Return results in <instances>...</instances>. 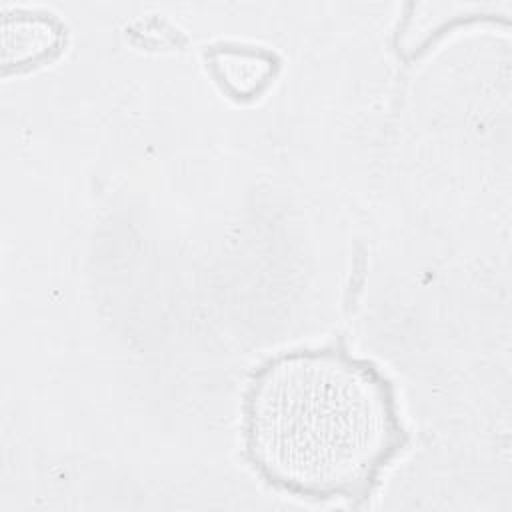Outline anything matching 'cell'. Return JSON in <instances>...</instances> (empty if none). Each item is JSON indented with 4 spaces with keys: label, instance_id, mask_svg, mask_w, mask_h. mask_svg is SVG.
<instances>
[{
    "label": "cell",
    "instance_id": "obj_1",
    "mask_svg": "<svg viewBox=\"0 0 512 512\" xmlns=\"http://www.w3.org/2000/svg\"><path fill=\"white\" fill-rule=\"evenodd\" d=\"M240 432L256 476L304 502L364 504L408 446L392 380L342 344L260 362L242 394Z\"/></svg>",
    "mask_w": 512,
    "mask_h": 512
}]
</instances>
